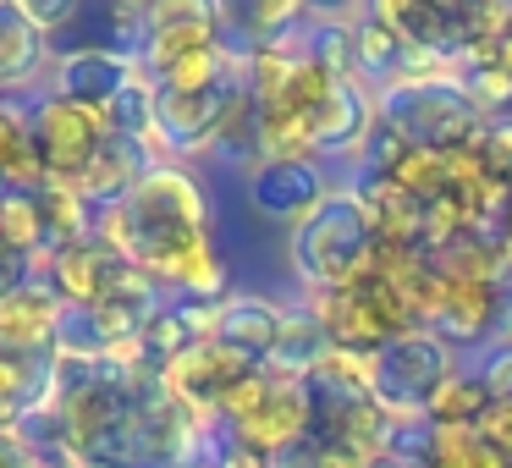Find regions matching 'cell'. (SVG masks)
Here are the masks:
<instances>
[{
	"mask_svg": "<svg viewBox=\"0 0 512 468\" xmlns=\"http://www.w3.org/2000/svg\"><path fill=\"white\" fill-rule=\"evenodd\" d=\"M94 243L144 270L160 292H177L182 303L226 298V259L210 237V193L177 160L149 166L122 204L94 210Z\"/></svg>",
	"mask_w": 512,
	"mask_h": 468,
	"instance_id": "6da1fadb",
	"label": "cell"
},
{
	"mask_svg": "<svg viewBox=\"0 0 512 468\" xmlns=\"http://www.w3.org/2000/svg\"><path fill=\"white\" fill-rule=\"evenodd\" d=\"M287 259L292 276L309 292L353 287L375 259V215L364 210V199L353 188H331V199L287 232Z\"/></svg>",
	"mask_w": 512,
	"mask_h": 468,
	"instance_id": "7a4b0ae2",
	"label": "cell"
},
{
	"mask_svg": "<svg viewBox=\"0 0 512 468\" xmlns=\"http://www.w3.org/2000/svg\"><path fill=\"white\" fill-rule=\"evenodd\" d=\"M375 116L413 149H468L485 127V116L468 105L457 78H430V83H391L375 94Z\"/></svg>",
	"mask_w": 512,
	"mask_h": 468,
	"instance_id": "3957f363",
	"label": "cell"
},
{
	"mask_svg": "<svg viewBox=\"0 0 512 468\" xmlns=\"http://www.w3.org/2000/svg\"><path fill=\"white\" fill-rule=\"evenodd\" d=\"M452 375H457V353L424 325L408 336H391L375 353V397L391 413H424V402Z\"/></svg>",
	"mask_w": 512,
	"mask_h": 468,
	"instance_id": "277c9868",
	"label": "cell"
},
{
	"mask_svg": "<svg viewBox=\"0 0 512 468\" xmlns=\"http://www.w3.org/2000/svg\"><path fill=\"white\" fill-rule=\"evenodd\" d=\"M111 144V127H105V111L94 105H78L67 94H34V149L45 160L50 182H78L89 171V160Z\"/></svg>",
	"mask_w": 512,
	"mask_h": 468,
	"instance_id": "5b68a950",
	"label": "cell"
},
{
	"mask_svg": "<svg viewBox=\"0 0 512 468\" xmlns=\"http://www.w3.org/2000/svg\"><path fill=\"white\" fill-rule=\"evenodd\" d=\"M243 89H248L243 78L215 83V89H155V127H160L166 155L177 166L193 155H210L226 116H232V105L243 100Z\"/></svg>",
	"mask_w": 512,
	"mask_h": 468,
	"instance_id": "8992f818",
	"label": "cell"
},
{
	"mask_svg": "<svg viewBox=\"0 0 512 468\" xmlns=\"http://www.w3.org/2000/svg\"><path fill=\"white\" fill-rule=\"evenodd\" d=\"M336 182L325 177V160H259L248 171V210L270 226H303L325 199H331Z\"/></svg>",
	"mask_w": 512,
	"mask_h": 468,
	"instance_id": "52a82bcc",
	"label": "cell"
},
{
	"mask_svg": "<svg viewBox=\"0 0 512 468\" xmlns=\"http://www.w3.org/2000/svg\"><path fill=\"white\" fill-rule=\"evenodd\" d=\"M226 435L243 441V446H254V452H265V457H281V452H292V446H309L314 441V391H309V380H292V375H281V369H270V391L259 397V408L248 413V419H237Z\"/></svg>",
	"mask_w": 512,
	"mask_h": 468,
	"instance_id": "ba28073f",
	"label": "cell"
},
{
	"mask_svg": "<svg viewBox=\"0 0 512 468\" xmlns=\"http://www.w3.org/2000/svg\"><path fill=\"white\" fill-rule=\"evenodd\" d=\"M210 45H226V12L210 6V0H160L149 6V34H144V61L149 78H160L166 67H177L182 56L193 50H210Z\"/></svg>",
	"mask_w": 512,
	"mask_h": 468,
	"instance_id": "9c48e42d",
	"label": "cell"
},
{
	"mask_svg": "<svg viewBox=\"0 0 512 468\" xmlns=\"http://www.w3.org/2000/svg\"><path fill=\"white\" fill-rule=\"evenodd\" d=\"M144 78H149L144 61L111 45H67L50 61V94H67V100L94 105V111H105L116 94H127Z\"/></svg>",
	"mask_w": 512,
	"mask_h": 468,
	"instance_id": "30bf717a",
	"label": "cell"
},
{
	"mask_svg": "<svg viewBox=\"0 0 512 468\" xmlns=\"http://www.w3.org/2000/svg\"><path fill=\"white\" fill-rule=\"evenodd\" d=\"M512 320V287L507 281H446L441 314H435L424 331H435L446 347H490L496 331Z\"/></svg>",
	"mask_w": 512,
	"mask_h": 468,
	"instance_id": "8fae6325",
	"label": "cell"
},
{
	"mask_svg": "<svg viewBox=\"0 0 512 468\" xmlns=\"http://www.w3.org/2000/svg\"><path fill=\"white\" fill-rule=\"evenodd\" d=\"M248 369H259V364H248V358L226 353V347H215V342H199L193 353H182V358H171V364H160L155 380H160V391H166V397L182 402V408H193V413H204V419H215V402H221L226 391H232L237 380L248 375Z\"/></svg>",
	"mask_w": 512,
	"mask_h": 468,
	"instance_id": "7c38bea8",
	"label": "cell"
},
{
	"mask_svg": "<svg viewBox=\"0 0 512 468\" xmlns=\"http://www.w3.org/2000/svg\"><path fill=\"white\" fill-rule=\"evenodd\" d=\"M67 325V303L56 298L50 281H17L6 298H0V347L28 358L56 353V336Z\"/></svg>",
	"mask_w": 512,
	"mask_h": 468,
	"instance_id": "4fadbf2b",
	"label": "cell"
},
{
	"mask_svg": "<svg viewBox=\"0 0 512 468\" xmlns=\"http://www.w3.org/2000/svg\"><path fill=\"white\" fill-rule=\"evenodd\" d=\"M281 325H287V309L276 298H259V292H232V298L215 303V325L210 342L226 347V353L248 358V364H270L281 342Z\"/></svg>",
	"mask_w": 512,
	"mask_h": 468,
	"instance_id": "5bb4252c",
	"label": "cell"
},
{
	"mask_svg": "<svg viewBox=\"0 0 512 468\" xmlns=\"http://www.w3.org/2000/svg\"><path fill=\"white\" fill-rule=\"evenodd\" d=\"M375 127V94L364 89L358 78H336L331 94L320 100L309 133H314V160H342V155H358Z\"/></svg>",
	"mask_w": 512,
	"mask_h": 468,
	"instance_id": "9a60e30c",
	"label": "cell"
},
{
	"mask_svg": "<svg viewBox=\"0 0 512 468\" xmlns=\"http://www.w3.org/2000/svg\"><path fill=\"white\" fill-rule=\"evenodd\" d=\"M375 12L397 28V39L408 50H430L441 61H457L468 45L463 6H446V0H380Z\"/></svg>",
	"mask_w": 512,
	"mask_h": 468,
	"instance_id": "2e32d148",
	"label": "cell"
},
{
	"mask_svg": "<svg viewBox=\"0 0 512 468\" xmlns=\"http://www.w3.org/2000/svg\"><path fill=\"white\" fill-rule=\"evenodd\" d=\"M45 160L34 149V94H0V188L39 193Z\"/></svg>",
	"mask_w": 512,
	"mask_h": 468,
	"instance_id": "e0dca14e",
	"label": "cell"
},
{
	"mask_svg": "<svg viewBox=\"0 0 512 468\" xmlns=\"http://www.w3.org/2000/svg\"><path fill=\"white\" fill-rule=\"evenodd\" d=\"M122 265V259L111 254L105 243H72L56 254V270H50V287H56V298L67 303V314H83L94 309V303L105 298V287H111V270Z\"/></svg>",
	"mask_w": 512,
	"mask_h": 468,
	"instance_id": "ac0fdd59",
	"label": "cell"
},
{
	"mask_svg": "<svg viewBox=\"0 0 512 468\" xmlns=\"http://www.w3.org/2000/svg\"><path fill=\"white\" fill-rule=\"evenodd\" d=\"M402 61H408V45L397 39V28L369 6V12L353 17V78L364 83L369 94L391 89L402 78Z\"/></svg>",
	"mask_w": 512,
	"mask_h": 468,
	"instance_id": "d6986e66",
	"label": "cell"
},
{
	"mask_svg": "<svg viewBox=\"0 0 512 468\" xmlns=\"http://www.w3.org/2000/svg\"><path fill=\"white\" fill-rule=\"evenodd\" d=\"M149 171V155L133 144V138H111V144L100 149V155L89 160V171H83L72 188L83 193V199L94 204V210H111V204H122L127 193L138 188V177Z\"/></svg>",
	"mask_w": 512,
	"mask_h": 468,
	"instance_id": "ffe728a7",
	"label": "cell"
},
{
	"mask_svg": "<svg viewBox=\"0 0 512 468\" xmlns=\"http://www.w3.org/2000/svg\"><path fill=\"white\" fill-rule=\"evenodd\" d=\"M50 45L28 28L17 0H0V94H28L34 78L45 72Z\"/></svg>",
	"mask_w": 512,
	"mask_h": 468,
	"instance_id": "44dd1931",
	"label": "cell"
},
{
	"mask_svg": "<svg viewBox=\"0 0 512 468\" xmlns=\"http://www.w3.org/2000/svg\"><path fill=\"white\" fill-rule=\"evenodd\" d=\"M309 391L331 402H364L375 397V353H358V347H325V358L314 364Z\"/></svg>",
	"mask_w": 512,
	"mask_h": 468,
	"instance_id": "7402d4cb",
	"label": "cell"
},
{
	"mask_svg": "<svg viewBox=\"0 0 512 468\" xmlns=\"http://www.w3.org/2000/svg\"><path fill=\"white\" fill-rule=\"evenodd\" d=\"M39 215H45V243H56V248L94 237V204L72 182H45L39 188Z\"/></svg>",
	"mask_w": 512,
	"mask_h": 468,
	"instance_id": "603a6c76",
	"label": "cell"
},
{
	"mask_svg": "<svg viewBox=\"0 0 512 468\" xmlns=\"http://www.w3.org/2000/svg\"><path fill=\"white\" fill-rule=\"evenodd\" d=\"M485 408H490V391L479 386V375L474 369H457V375L424 402V419H430V430H479Z\"/></svg>",
	"mask_w": 512,
	"mask_h": 468,
	"instance_id": "cb8c5ba5",
	"label": "cell"
},
{
	"mask_svg": "<svg viewBox=\"0 0 512 468\" xmlns=\"http://www.w3.org/2000/svg\"><path fill=\"white\" fill-rule=\"evenodd\" d=\"M325 331L320 320H314L309 309H287V325H281V342H276V358H270V369H281V375L292 380H309L314 364L325 358Z\"/></svg>",
	"mask_w": 512,
	"mask_h": 468,
	"instance_id": "d4e9b609",
	"label": "cell"
},
{
	"mask_svg": "<svg viewBox=\"0 0 512 468\" xmlns=\"http://www.w3.org/2000/svg\"><path fill=\"white\" fill-rule=\"evenodd\" d=\"M0 248L17 259H28L34 248H45V215H39V193L0 188Z\"/></svg>",
	"mask_w": 512,
	"mask_h": 468,
	"instance_id": "484cf974",
	"label": "cell"
},
{
	"mask_svg": "<svg viewBox=\"0 0 512 468\" xmlns=\"http://www.w3.org/2000/svg\"><path fill=\"white\" fill-rule=\"evenodd\" d=\"M386 182L391 188H402L413 204H430V199H441L446 193V155L441 149H402L397 155V166L386 171Z\"/></svg>",
	"mask_w": 512,
	"mask_h": 468,
	"instance_id": "4316f807",
	"label": "cell"
},
{
	"mask_svg": "<svg viewBox=\"0 0 512 468\" xmlns=\"http://www.w3.org/2000/svg\"><path fill=\"white\" fill-rule=\"evenodd\" d=\"M424 468H507V457H501L479 430H435Z\"/></svg>",
	"mask_w": 512,
	"mask_h": 468,
	"instance_id": "83f0119b",
	"label": "cell"
},
{
	"mask_svg": "<svg viewBox=\"0 0 512 468\" xmlns=\"http://www.w3.org/2000/svg\"><path fill=\"white\" fill-rule=\"evenodd\" d=\"M452 78L485 122L490 116H512V72H501L496 61H485V67H457Z\"/></svg>",
	"mask_w": 512,
	"mask_h": 468,
	"instance_id": "f1b7e54d",
	"label": "cell"
},
{
	"mask_svg": "<svg viewBox=\"0 0 512 468\" xmlns=\"http://www.w3.org/2000/svg\"><path fill=\"white\" fill-rule=\"evenodd\" d=\"M474 160H479V171H485L490 188L512 193V116H490V122L479 127Z\"/></svg>",
	"mask_w": 512,
	"mask_h": 468,
	"instance_id": "f546056e",
	"label": "cell"
},
{
	"mask_svg": "<svg viewBox=\"0 0 512 468\" xmlns=\"http://www.w3.org/2000/svg\"><path fill=\"white\" fill-rule=\"evenodd\" d=\"M463 34L468 45L485 39V45H501L512 34V0H479V6H463Z\"/></svg>",
	"mask_w": 512,
	"mask_h": 468,
	"instance_id": "4dcf8cb0",
	"label": "cell"
},
{
	"mask_svg": "<svg viewBox=\"0 0 512 468\" xmlns=\"http://www.w3.org/2000/svg\"><path fill=\"white\" fill-rule=\"evenodd\" d=\"M17 6H23L28 28H34V34L45 39V45H50L56 34H67V28L83 17V6H78V0H17Z\"/></svg>",
	"mask_w": 512,
	"mask_h": 468,
	"instance_id": "1f68e13d",
	"label": "cell"
},
{
	"mask_svg": "<svg viewBox=\"0 0 512 468\" xmlns=\"http://www.w3.org/2000/svg\"><path fill=\"white\" fill-rule=\"evenodd\" d=\"M468 369H474L479 386L490 391V402H507L512 397V336H507V342L496 336V342L479 353V364H468Z\"/></svg>",
	"mask_w": 512,
	"mask_h": 468,
	"instance_id": "d6a6232c",
	"label": "cell"
},
{
	"mask_svg": "<svg viewBox=\"0 0 512 468\" xmlns=\"http://www.w3.org/2000/svg\"><path fill=\"white\" fill-rule=\"evenodd\" d=\"M204 468H276V457L254 452V446H243V441H232V435H226L221 424H215L210 452H204Z\"/></svg>",
	"mask_w": 512,
	"mask_h": 468,
	"instance_id": "836d02e7",
	"label": "cell"
},
{
	"mask_svg": "<svg viewBox=\"0 0 512 468\" xmlns=\"http://www.w3.org/2000/svg\"><path fill=\"white\" fill-rule=\"evenodd\" d=\"M479 435H485V441L512 463V397H507V402H490L485 419H479Z\"/></svg>",
	"mask_w": 512,
	"mask_h": 468,
	"instance_id": "e575fe53",
	"label": "cell"
},
{
	"mask_svg": "<svg viewBox=\"0 0 512 468\" xmlns=\"http://www.w3.org/2000/svg\"><path fill=\"white\" fill-rule=\"evenodd\" d=\"M309 468H369L358 452H347L342 441H309Z\"/></svg>",
	"mask_w": 512,
	"mask_h": 468,
	"instance_id": "d590c367",
	"label": "cell"
},
{
	"mask_svg": "<svg viewBox=\"0 0 512 468\" xmlns=\"http://www.w3.org/2000/svg\"><path fill=\"white\" fill-rule=\"evenodd\" d=\"M496 67H501V72H512V34L496 45Z\"/></svg>",
	"mask_w": 512,
	"mask_h": 468,
	"instance_id": "8d00e7d4",
	"label": "cell"
},
{
	"mask_svg": "<svg viewBox=\"0 0 512 468\" xmlns=\"http://www.w3.org/2000/svg\"><path fill=\"white\" fill-rule=\"evenodd\" d=\"M501 237H507V248H512V193H507V210H501Z\"/></svg>",
	"mask_w": 512,
	"mask_h": 468,
	"instance_id": "74e56055",
	"label": "cell"
},
{
	"mask_svg": "<svg viewBox=\"0 0 512 468\" xmlns=\"http://www.w3.org/2000/svg\"><path fill=\"white\" fill-rule=\"evenodd\" d=\"M6 292H12V287H6V281H0V298H6Z\"/></svg>",
	"mask_w": 512,
	"mask_h": 468,
	"instance_id": "f35d334b",
	"label": "cell"
},
{
	"mask_svg": "<svg viewBox=\"0 0 512 468\" xmlns=\"http://www.w3.org/2000/svg\"><path fill=\"white\" fill-rule=\"evenodd\" d=\"M507 336H512V320H507Z\"/></svg>",
	"mask_w": 512,
	"mask_h": 468,
	"instance_id": "ab89813d",
	"label": "cell"
},
{
	"mask_svg": "<svg viewBox=\"0 0 512 468\" xmlns=\"http://www.w3.org/2000/svg\"><path fill=\"white\" fill-rule=\"evenodd\" d=\"M199 468H204V463H199Z\"/></svg>",
	"mask_w": 512,
	"mask_h": 468,
	"instance_id": "60d3db41",
	"label": "cell"
}]
</instances>
